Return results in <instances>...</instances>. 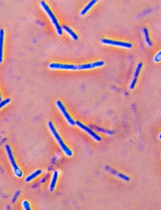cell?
I'll return each instance as SVG.
<instances>
[{
	"instance_id": "obj_1",
	"label": "cell",
	"mask_w": 161,
	"mask_h": 210,
	"mask_svg": "<svg viewBox=\"0 0 161 210\" xmlns=\"http://www.w3.org/2000/svg\"><path fill=\"white\" fill-rule=\"evenodd\" d=\"M103 61H100L84 64H68L59 63H51L49 64V68L51 70H83L99 68L104 65Z\"/></svg>"
},
{
	"instance_id": "obj_2",
	"label": "cell",
	"mask_w": 161,
	"mask_h": 210,
	"mask_svg": "<svg viewBox=\"0 0 161 210\" xmlns=\"http://www.w3.org/2000/svg\"><path fill=\"white\" fill-rule=\"evenodd\" d=\"M48 126L54 138L56 140V142L58 143V145L65 154L68 157L71 156L73 155L72 152L64 143L59 133L56 130L53 124L51 122L49 121L48 123Z\"/></svg>"
},
{
	"instance_id": "obj_3",
	"label": "cell",
	"mask_w": 161,
	"mask_h": 210,
	"mask_svg": "<svg viewBox=\"0 0 161 210\" xmlns=\"http://www.w3.org/2000/svg\"><path fill=\"white\" fill-rule=\"evenodd\" d=\"M40 5L44 12L46 14L50 20L52 24L55 29L56 33L59 36H61L63 34V30L61 26L58 22L57 19L56 18L53 13L51 9L48 5L44 1H41L40 3Z\"/></svg>"
},
{
	"instance_id": "obj_4",
	"label": "cell",
	"mask_w": 161,
	"mask_h": 210,
	"mask_svg": "<svg viewBox=\"0 0 161 210\" xmlns=\"http://www.w3.org/2000/svg\"><path fill=\"white\" fill-rule=\"evenodd\" d=\"M5 150L7 155L8 156L11 165L12 167L15 175L18 177H21L23 175L22 172L19 168L18 166L17 165L14 158L13 156L12 152L11 150L10 146L9 145H6L5 146Z\"/></svg>"
},
{
	"instance_id": "obj_5",
	"label": "cell",
	"mask_w": 161,
	"mask_h": 210,
	"mask_svg": "<svg viewBox=\"0 0 161 210\" xmlns=\"http://www.w3.org/2000/svg\"><path fill=\"white\" fill-rule=\"evenodd\" d=\"M56 105L57 108L61 113L62 116L63 117L64 119H65L67 123H68L69 125L74 126L75 125V121L72 118L70 115L69 114L68 112L67 111L65 107V106L61 101L57 100L56 101Z\"/></svg>"
},
{
	"instance_id": "obj_6",
	"label": "cell",
	"mask_w": 161,
	"mask_h": 210,
	"mask_svg": "<svg viewBox=\"0 0 161 210\" xmlns=\"http://www.w3.org/2000/svg\"><path fill=\"white\" fill-rule=\"evenodd\" d=\"M75 125H76L80 129L82 130L88 134L95 141H97V142H100L101 141V138L94 131L92 130L90 128L88 127H87L86 126L82 123L81 122L79 121H75Z\"/></svg>"
},
{
	"instance_id": "obj_7",
	"label": "cell",
	"mask_w": 161,
	"mask_h": 210,
	"mask_svg": "<svg viewBox=\"0 0 161 210\" xmlns=\"http://www.w3.org/2000/svg\"><path fill=\"white\" fill-rule=\"evenodd\" d=\"M101 42L103 44L115 46L130 49L132 47L133 45L130 43L127 42L119 41L115 40L108 39H102Z\"/></svg>"
},
{
	"instance_id": "obj_8",
	"label": "cell",
	"mask_w": 161,
	"mask_h": 210,
	"mask_svg": "<svg viewBox=\"0 0 161 210\" xmlns=\"http://www.w3.org/2000/svg\"><path fill=\"white\" fill-rule=\"evenodd\" d=\"M142 67V64L141 63H139L137 66V67L134 73L133 78L132 81L131 82L129 88L131 90L133 89L134 88L135 85L137 81V79L138 77Z\"/></svg>"
},
{
	"instance_id": "obj_9",
	"label": "cell",
	"mask_w": 161,
	"mask_h": 210,
	"mask_svg": "<svg viewBox=\"0 0 161 210\" xmlns=\"http://www.w3.org/2000/svg\"><path fill=\"white\" fill-rule=\"evenodd\" d=\"M5 32L3 29H0V64L3 60V49L4 39Z\"/></svg>"
},
{
	"instance_id": "obj_10",
	"label": "cell",
	"mask_w": 161,
	"mask_h": 210,
	"mask_svg": "<svg viewBox=\"0 0 161 210\" xmlns=\"http://www.w3.org/2000/svg\"><path fill=\"white\" fill-rule=\"evenodd\" d=\"M61 27L62 30H63L65 32L69 35L70 36L73 40L74 41H76L78 40V37L71 28L65 25L62 26Z\"/></svg>"
},
{
	"instance_id": "obj_11",
	"label": "cell",
	"mask_w": 161,
	"mask_h": 210,
	"mask_svg": "<svg viewBox=\"0 0 161 210\" xmlns=\"http://www.w3.org/2000/svg\"><path fill=\"white\" fill-rule=\"evenodd\" d=\"M97 1H97V0H92V1H91L90 3H88V4H87L86 5L85 7L82 10V11H81L80 14V16H84V15L86 14L88 12L89 10H90V9Z\"/></svg>"
},
{
	"instance_id": "obj_12",
	"label": "cell",
	"mask_w": 161,
	"mask_h": 210,
	"mask_svg": "<svg viewBox=\"0 0 161 210\" xmlns=\"http://www.w3.org/2000/svg\"><path fill=\"white\" fill-rule=\"evenodd\" d=\"M58 176H59V173L57 171H55L53 175L51 181V184H50L49 187L50 191H53L55 189L56 183H57V180Z\"/></svg>"
},
{
	"instance_id": "obj_13",
	"label": "cell",
	"mask_w": 161,
	"mask_h": 210,
	"mask_svg": "<svg viewBox=\"0 0 161 210\" xmlns=\"http://www.w3.org/2000/svg\"><path fill=\"white\" fill-rule=\"evenodd\" d=\"M41 171L40 170H38L32 173L31 174L29 175L27 177L26 179V182H30L32 180L34 179L35 178L38 176L41 173Z\"/></svg>"
},
{
	"instance_id": "obj_14",
	"label": "cell",
	"mask_w": 161,
	"mask_h": 210,
	"mask_svg": "<svg viewBox=\"0 0 161 210\" xmlns=\"http://www.w3.org/2000/svg\"><path fill=\"white\" fill-rule=\"evenodd\" d=\"M143 33L145 41L148 46L150 47L152 45V43L150 41V40L149 38L148 33V30L146 28H144L143 30Z\"/></svg>"
},
{
	"instance_id": "obj_15",
	"label": "cell",
	"mask_w": 161,
	"mask_h": 210,
	"mask_svg": "<svg viewBox=\"0 0 161 210\" xmlns=\"http://www.w3.org/2000/svg\"><path fill=\"white\" fill-rule=\"evenodd\" d=\"M11 100L9 98H7L5 99L3 101H1L0 102V110L2 108L5 106H6L7 104H9Z\"/></svg>"
},
{
	"instance_id": "obj_16",
	"label": "cell",
	"mask_w": 161,
	"mask_h": 210,
	"mask_svg": "<svg viewBox=\"0 0 161 210\" xmlns=\"http://www.w3.org/2000/svg\"><path fill=\"white\" fill-rule=\"evenodd\" d=\"M117 175L118 177L121 179L123 180L129 181L130 180V178L129 177L121 173H117Z\"/></svg>"
},
{
	"instance_id": "obj_17",
	"label": "cell",
	"mask_w": 161,
	"mask_h": 210,
	"mask_svg": "<svg viewBox=\"0 0 161 210\" xmlns=\"http://www.w3.org/2000/svg\"><path fill=\"white\" fill-rule=\"evenodd\" d=\"M23 207L24 209L26 210H30V204L27 201H24L23 203Z\"/></svg>"
},
{
	"instance_id": "obj_18",
	"label": "cell",
	"mask_w": 161,
	"mask_h": 210,
	"mask_svg": "<svg viewBox=\"0 0 161 210\" xmlns=\"http://www.w3.org/2000/svg\"><path fill=\"white\" fill-rule=\"evenodd\" d=\"M161 56V51H160L157 54L156 56H155L154 59V61L156 62H158L160 61Z\"/></svg>"
},
{
	"instance_id": "obj_19",
	"label": "cell",
	"mask_w": 161,
	"mask_h": 210,
	"mask_svg": "<svg viewBox=\"0 0 161 210\" xmlns=\"http://www.w3.org/2000/svg\"><path fill=\"white\" fill-rule=\"evenodd\" d=\"M105 169L107 171H108L110 173L112 174L113 175H117V171H115V170L112 169L110 168L109 167H106Z\"/></svg>"
},
{
	"instance_id": "obj_20",
	"label": "cell",
	"mask_w": 161,
	"mask_h": 210,
	"mask_svg": "<svg viewBox=\"0 0 161 210\" xmlns=\"http://www.w3.org/2000/svg\"><path fill=\"white\" fill-rule=\"evenodd\" d=\"M2 97L1 94V92H0V102L2 101Z\"/></svg>"
},
{
	"instance_id": "obj_21",
	"label": "cell",
	"mask_w": 161,
	"mask_h": 210,
	"mask_svg": "<svg viewBox=\"0 0 161 210\" xmlns=\"http://www.w3.org/2000/svg\"><path fill=\"white\" fill-rule=\"evenodd\" d=\"M159 138L160 139V135H159Z\"/></svg>"
}]
</instances>
